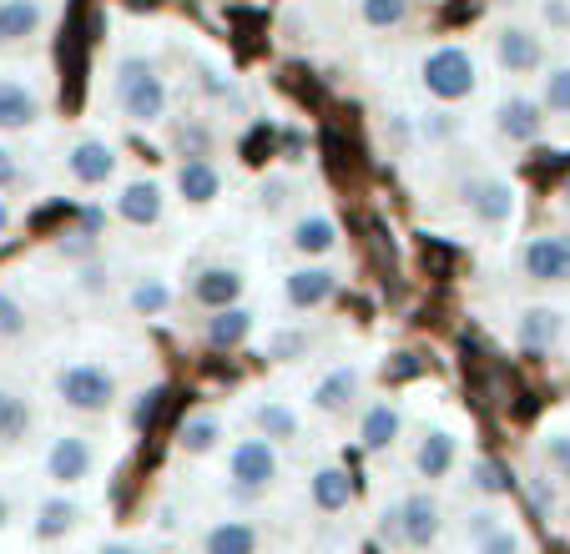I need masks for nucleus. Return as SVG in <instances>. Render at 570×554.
<instances>
[{"label": "nucleus", "instance_id": "ea45409f", "mask_svg": "<svg viewBox=\"0 0 570 554\" xmlns=\"http://www.w3.org/2000/svg\"><path fill=\"white\" fill-rule=\"evenodd\" d=\"M16 181H21V157H16V151L0 141V192H11Z\"/></svg>", "mask_w": 570, "mask_h": 554}, {"label": "nucleus", "instance_id": "4be33fe9", "mask_svg": "<svg viewBox=\"0 0 570 554\" xmlns=\"http://www.w3.org/2000/svg\"><path fill=\"white\" fill-rule=\"evenodd\" d=\"M248 333H253V313L243 308V303H233V308H217L213 318H207L203 343L217 353H227V348H237V343H248Z\"/></svg>", "mask_w": 570, "mask_h": 554}, {"label": "nucleus", "instance_id": "a211bd4d", "mask_svg": "<svg viewBox=\"0 0 570 554\" xmlns=\"http://www.w3.org/2000/svg\"><path fill=\"white\" fill-rule=\"evenodd\" d=\"M358 388H364V374H358L354 363H338V368H328V374L313 384V408H323V414H344V408L358 398Z\"/></svg>", "mask_w": 570, "mask_h": 554}, {"label": "nucleus", "instance_id": "6e6552de", "mask_svg": "<svg viewBox=\"0 0 570 554\" xmlns=\"http://www.w3.org/2000/svg\"><path fill=\"white\" fill-rule=\"evenodd\" d=\"M338 293V273L323 263H308V267H293L288 277H283V308L288 313H313L323 308V303Z\"/></svg>", "mask_w": 570, "mask_h": 554}, {"label": "nucleus", "instance_id": "f257e3e1", "mask_svg": "<svg viewBox=\"0 0 570 554\" xmlns=\"http://www.w3.org/2000/svg\"><path fill=\"white\" fill-rule=\"evenodd\" d=\"M111 97L117 111L131 127H157L167 117V81H161V66L147 51H121L117 71H111Z\"/></svg>", "mask_w": 570, "mask_h": 554}, {"label": "nucleus", "instance_id": "473e14b6", "mask_svg": "<svg viewBox=\"0 0 570 554\" xmlns=\"http://www.w3.org/2000/svg\"><path fill=\"white\" fill-rule=\"evenodd\" d=\"M470 479H474V489L490 494V499H500V494L515 489V474H510L500 458H474V464H470Z\"/></svg>", "mask_w": 570, "mask_h": 554}, {"label": "nucleus", "instance_id": "f8f14e48", "mask_svg": "<svg viewBox=\"0 0 570 554\" xmlns=\"http://www.w3.org/2000/svg\"><path fill=\"white\" fill-rule=\"evenodd\" d=\"M111 212H117V222H127V227H157L161 212H167V192H161V181H151V177H131L117 192Z\"/></svg>", "mask_w": 570, "mask_h": 554}, {"label": "nucleus", "instance_id": "c756f323", "mask_svg": "<svg viewBox=\"0 0 570 554\" xmlns=\"http://www.w3.org/2000/svg\"><path fill=\"white\" fill-rule=\"evenodd\" d=\"M535 101L546 117H570V66H546Z\"/></svg>", "mask_w": 570, "mask_h": 554}, {"label": "nucleus", "instance_id": "4468645a", "mask_svg": "<svg viewBox=\"0 0 570 554\" xmlns=\"http://www.w3.org/2000/svg\"><path fill=\"white\" fill-rule=\"evenodd\" d=\"M46 21H51V0H0V51L36 41Z\"/></svg>", "mask_w": 570, "mask_h": 554}, {"label": "nucleus", "instance_id": "39448f33", "mask_svg": "<svg viewBox=\"0 0 570 554\" xmlns=\"http://www.w3.org/2000/svg\"><path fill=\"white\" fill-rule=\"evenodd\" d=\"M495 66L505 76H535L546 71V36L525 21L495 26Z\"/></svg>", "mask_w": 570, "mask_h": 554}, {"label": "nucleus", "instance_id": "09e8293b", "mask_svg": "<svg viewBox=\"0 0 570 554\" xmlns=\"http://www.w3.org/2000/svg\"><path fill=\"white\" fill-rule=\"evenodd\" d=\"M11 227V207H6V197H0V233Z\"/></svg>", "mask_w": 570, "mask_h": 554}, {"label": "nucleus", "instance_id": "9d476101", "mask_svg": "<svg viewBox=\"0 0 570 554\" xmlns=\"http://www.w3.org/2000/svg\"><path fill=\"white\" fill-rule=\"evenodd\" d=\"M66 171H71L76 187H107L117 177V147L101 137H76L66 151Z\"/></svg>", "mask_w": 570, "mask_h": 554}, {"label": "nucleus", "instance_id": "5701e85b", "mask_svg": "<svg viewBox=\"0 0 570 554\" xmlns=\"http://www.w3.org/2000/svg\"><path fill=\"white\" fill-rule=\"evenodd\" d=\"M560 328H566V318H560V308H525L515 323V343L525 353H546L550 343L560 338Z\"/></svg>", "mask_w": 570, "mask_h": 554}, {"label": "nucleus", "instance_id": "7c9ffc66", "mask_svg": "<svg viewBox=\"0 0 570 554\" xmlns=\"http://www.w3.org/2000/svg\"><path fill=\"white\" fill-rule=\"evenodd\" d=\"M127 303H131V313H141V318H157V313L173 308V283H167V277H141L137 288L127 293Z\"/></svg>", "mask_w": 570, "mask_h": 554}, {"label": "nucleus", "instance_id": "c03bdc74", "mask_svg": "<svg viewBox=\"0 0 570 554\" xmlns=\"http://www.w3.org/2000/svg\"><path fill=\"white\" fill-rule=\"evenodd\" d=\"M203 91H207V97H227L233 86H227L223 71H207V66H203Z\"/></svg>", "mask_w": 570, "mask_h": 554}, {"label": "nucleus", "instance_id": "a19ab883", "mask_svg": "<svg viewBox=\"0 0 570 554\" xmlns=\"http://www.w3.org/2000/svg\"><path fill=\"white\" fill-rule=\"evenodd\" d=\"M464 530H470V540L480 544L484 534H495V530H500V514H495V510H474V514H470V524H464Z\"/></svg>", "mask_w": 570, "mask_h": 554}, {"label": "nucleus", "instance_id": "f03ea898", "mask_svg": "<svg viewBox=\"0 0 570 554\" xmlns=\"http://www.w3.org/2000/svg\"><path fill=\"white\" fill-rule=\"evenodd\" d=\"M420 81H424V91H430L440 107H454V101H464V97L480 91V66H474L470 46L444 41L420 61Z\"/></svg>", "mask_w": 570, "mask_h": 554}, {"label": "nucleus", "instance_id": "79ce46f5", "mask_svg": "<svg viewBox=\"0 0 570 554\" xmlns=\"http://www.w3.org/2000/svg\"><path fill=\"white\" fill-rule=\"evenodd\" d=\"M540 16H546V26H556V31H570V0H540Z\"/></svg>", "mask_w": 570, "mask_h": 554}, {"label": "nucleus", "instance_id": "58836bf2", "mask_svg": "<svg viewBox=\"0 0 570 554\" xmlns=\"http://www.w3.org/2000/svg\"><path fill=\"white\" fill-rule=\"evenodd\" d=\"M76 283H81V293H107V263H81Z\"/></svg>", "mask_w": 570, "mask_h": 554}, {"label": "nucleus", "instance_id": "6ab92c4d", "mask_svg": "<svg viewBox=\"0 0 570 554\" xmlns=\"http://www.w3.org/2000/svg\"><path fill=\"white\" fill-rule=\"evenodd\" d=\"M288 247L298 257H328L338 247V222L328 212H303L298 222L288 227Z\"/></svg>", "mask_w": 570, "mask_h": 554}, {"label": "nucleus", "instance_id": "37998d69", "mask_svg": "<svg viewBox=\"0 0 570 554\" xmlns=\"http://www.w3.org/2000/svg\"><path fill=\"white\" fill-rule=\"evenodd\" d=\"M157 398H161L157 388H147V394L131 404V418H127V424H131V428H147V418H151V408H157Z\"/></svg>", "mask_w": 570, "mask_h": 554}, {"label": "nucleus", "instance_id": "c9c22d12", "mask_svg": "<svg viewBox=\"0 0 570 554\" xmlns=\"http://www.w3.org/2000/svg\"><path fill=\"white\" fill-rule=\"evenodd\" d=\"M303 353H308V333H298V328H283L268 338V358H278V363H293Z\"/></svg>", "mask_w": 570, "mask_h": 554}, {"label": "nucleus", "instance_id": "2eb2a0df", "mask_svg": "<svg viewBox=\"0 0 570 554\" xmlns=\"http://www.w3.org/2000/svg\"><path fill=\"white\" fill-rule=\"evenodd\" d=\"M177 197H183L187 207H207L223 197V171H217L213 157H183L177 161V177H173Z\"/></svg>", "mask_w": 570, "mask_h": 554}, {"label": "nucleus", "instance_id": "cd10ccee", "mask_svg": "<svg viewBox=\"0 0 570 554\" xmlns=\"http://www.w3.org/2000/svg\"><path fill=\"white\" fill-rule=\"evenodd\" d=\"M31 434V404L16 388H0V444H21Z\"/></svg>", "mask_w": 570, "mask_h": 554}, {"label": "nucleus", "instance_id": "a18cd8bd", "mask_svg": "<svg viewBox=\"0 0 570 554\" xmlns=\"http://www.w3.org/2000/svg\"><path fill=\"white\" fill-rule=\"evenodd\" d=\"M303 147H308V141H303V131H288V137H283V157H288V161H303Z\"/></svg>", "mask_w": 570, "mask_h": 554}, {"label": "nucleus", "instance_id": "a878e982", "mask_svg": "<svg viewBox=\"0 0 570 554\" xmlns=\"http://www.w3.org/2000/svg\"><path fill=\"white\" fill-rule=\"evenodd\" d=\"M253 428H258L268 444H283V438H298V428H303V418L293 414L288 404H278V398H263V404H253Z\"/></svg>", "mask_w": 570, "mask_h": 554}, {"label": "nucleus", "instance_id": "b1692460", "mask_svg": "<svg viewBox=\"0 0 570 554\" xmlns=\"http://www.w3.org/2000/svg\"><path fill=\"white\" fill-rule=\"evenodd\" d=\"M308 494H313V510L344 514L348 504H354V479H348L344 469H328V464H323V469L308 479Z\"/></svg>", "mask_w": 570, "mask_h": 554}, {"label": "nucleus", "instance_id": "4c0bfd02", "mask_svg": "<svg viewBox=\"0 0 570 554\" xmlns=\"http://www.w3.org/2000/svg\"><path fill=\"white\" fill-rule=\"evenodd\" d=\"M474 550H480V554H520V534L500 524V530H495V534H484V540L474 544Z\"/></svg>", "mask_w": 570, "mask_h": 554}, {"label": "nucleus", "instance_id": "20e7f679", "mask_svg": "<svg viewBox=\"0 0 570 554\" xmlns=\"http://www.w3.org/2000/svg\"><path fill=\"white\" fill-rule=\"evenodd\" d=\"M227 474H233V489L243 494V499H258V494L273 489V479H278V444H268V438H243V444L233 448V458H227Z\"/></svg>", "mask_w": 570, "mask_h": 554}, {"label": "nucleus", "instance_id": "ddd939ff", "mask_svg": "<svg viewBox=\"0 0 570 554\" xmlns=\"http://www.w3.org/2000/svg\"><path fill=\"white\" fill-rule=\"evenodd\" d=\"M91 469H97V448H91V438H81V434L51 438V448H46V479L81 484Z\"/></svg>", "mask_w": 570, "mask_h": 554}, {"label": "nucleus", "instance_id": "49530a36", "mask_svg": "<svg viewBox=\"0 0 570 554\" xmlns=\"http://www.w3.org/2000/svg\"><path fill=\"white\" fill-rule=\"evenodd\" d=\"M16 520V499H11V494H6V489H0V530H6V524H11Z\"/></svg>", "mask_w": 570, "mask_h": 554}, {"label": "nucleus", "instance_id": "72a5a7b5", "mask_svg": "<svg viewBox=\"0 0 570 554\" xmlns=\"http://www.w3.org/2000/svg\"><path fill=\"white\" fill-rule=\"evenodd\" d=\"M420 137H424V141H434V147H444V141L460 137V117H454L450 107L424 111V117H420Z\"/></svg>", "mask_w": 570, "mask_h": 554}, {"label": "nucleus", "instance_id": "423d86ee", "mask_svg": "<svg viewBox=\"0 0 570 554\" xmlns=\"http://www.w3.org/2000/svg\"><path fill=\"white\" fill-rule=\"evenodd\" d=\"M444 530V510L434 494H404L394 504V544L404 550H430Z\"/></svg>", "mask_w": 570, "mask_h": 554}, {"label": "nucleus", "instance_id": "c85d7f7f", "mask_svg": "<svg viewBox=\"0 0 570 554\" xmlns=\"http://www.w3.org/2000/svg\"><path fill=\"white\" fill-rule=\"evenodd\" d=\"M217 438H223L217 414H193L183 428H177V448H183V454H213Z\"/></svg>", "mask_w": 570, "mask_h": 554}, {"label": "nucleus", "instance_id": "f704fd0d", "mask_svg": "<svg viewBox=\"0 0 570 554\" xmlns=\"http://www.w3.org/2000/svg\"><path fill=\"white\" fill-rule=\"evenodd\" d=\"M26 328H31V318H26L21 298H11V293H0V343H21Z\"/></svg>", "mask_w": 570, "mask_h": 554}, {"label": "nucleus", "instance_id": "aec40b11", "mask_svg": "<svg viewBox=\"0 0 570 554\" xmlns=\"http://www.w3.org/2000/svg\"><path fill=\"white\" fill-rule=\"evenodd\" d=\"M454 458H460V438L444 434V428H430L414 448V469H420V479H450Z\"/></svg>", "mask_w": 570, "mask_h": 554}, {"label": "nucleus", "instance_id": "1a4fd4ad", "mask_svg": "<svg viewBox=\"0 0 570 554\" xmlns=\"http://www.w3.org/2000/svg\"><path fill=\"white\" fill-rule=\"evenodd\" d=\"M495 131L510 147H530V141H540V131H546V111H540L535 97L510 91V97L495 101Z\"/></svg>", "mask_w": 570, "mask_h": 554}, {"label": "nucleus", "instance_id": "9b49d317", "mask_svg": "<svg viewBox=\"0 0 570 554\" xmlns=\"http://www.w3.org/2000/svg\"><path fill=\"white\" fill-rule=\"evenodd\" d=\"M464 207H470L474 222L505 227L515 217V187L505 177H474V181H464Z\"/></svg>", "mask_w": 570, "mask_h": 554}, {"label": "nucleus", "instance_id": "dca6fc26", "mask_svg": "<svg viewBox=\"0 0 570 554\" xmlns=\"http://www.w3.org/2000/svg\"><path fill=\"white\" fill-rule=\"evenodd\" d=\"M41 121V97L21 76H0V131H31Z\"/></svg>", "mask_w": 570, "mask_h": 554}, {"label": "nucleus", "instance_id": "de8ad7c7", "mask_svg": "<svg viewBox=\"0 0 570 554\" xmlns=\"http://www.w3.org/2000/svg\"><path fill=\"white\" fill-rule=\"evenodd\" d=\"M101 554H147L141 544H121V540H111V544H101Z\"/></svg>", "mask_w": 570, "mask_h": 554}, {"label": "nucleus", "instance_id": "bb28decb", "mask_svg": "<svg viewBox=\"0 0 570 554\" xmlns=\"http://www.w3.org/2000/svg\"><path fill=\"white\" fill-rule=\"evenodd\" d=\"M76 524H81V504L56 494V499H46L41 510H36V540H66Z\"/></svg>", "mask_w": 570, "mask_h": 554}, {"label": "nucleus", "instance_id": "e433bc0d", "mask_svg": "<svg viewBox=\"0 0 570 554\" xmlns=\"http://www.w3.org/2000/svg\"><path fill=\"white\" fill-rule=\"evenodd\" d=\"M546 464L560 474V479H570V434H550L546 438Z\"/></svg>", "mask_w": 570, "mask_h": 554}, {"label": "nucleus", "instance_id": "393cba45", "mask_svg": "<svg viewBox=\"0 0 570 554\" xmlns=\"http://www.w3.org/2000/svg\"><path fill=\"white\" fill-rule=\"evenodd\" d=\"M203 554H258V530L253 520H223L203 534Z\"/></svg>", "mask_w": 570, "mask_h": 554}, {"label": "nucleus", "instance_id": "0eeeda50", "mask_svg": "<svg viewBox=\"0 0 570 554\" xmlns=\"http://www.w3.org/2000/svg\"><path fill=\"white\" fill-rule=\"evenodd\" d=\"M520 267L530 283H570V237L566 233H540L520 247Z\"/></svg>", "mask_w": 570, "mask_h": 554}, {"label": "nucleus", "instance_id": "2f4dec72", "mask_svg": "<svg viewBox=\"0 0 570 554\" xmlns=\"http://www.w3.org/2000/svg\"><path fill=\"white\" fill-rule=\"evenodd\" d=\"M414 11V0H358V21L374 26V31H394L404 26Z\"/></svg>", "mask_w": 570, "mask_h": 554}, {"label": "nucleus", "instance_id": "412c9836", "mask_svg": "<svg viewBox=\"0 0 570 554\" xmlns=\"http://www.w3.org/2000/svg\"><path fill=\"white\" fill-rule=\"evenodd\" d=\"M399 428H404V414L379 398V404H368L364 418H358V444H364L368 454H384V448L399 438Z\"/></svg>", "mask_w": 570, "mask_h": 554}, {"label": "nucleus", "instance_id": "7ed1b4c3", "mask_svg": "<svg viewBox=\"0 0 570 554\" xmlns=\"http://www.w3.org/2000/svg\"><path fill=\"white\" fill-rule=\"evenodd\" d=\"M56 398H61L71 414H107V408L117 404V374H111L107 363L76 358L56 374Z\"/></svg>", "mask_w": 570, "mask_h": 554}, {"label": "nucleus", "instance_id": "f3484780", "mask_svg": "<svg viewBox=\"0 0 570 554\" xmlns=\"http://www.w3.org/2000/svg\"><path fill=\"white\" fill-rule=\"evenodd\" d=\"M243 293H248V273H243V267H227V263L223 267H203V273H197V283H193V298L203 303L207 313L233 308Z\"/></svg>", "mask_w": 570, "mask_h": 554}]
</instances>
